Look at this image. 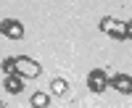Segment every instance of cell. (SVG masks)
Masks as SVG:
<instances>
[{"label":"cell","instance_id":"cell-1","mask_svg":"<svg viewBox=\"0 0 132 108\" xmlns=\"http://www.w3.org/2000/svg\"><path fill=\"white\" fill-rule=\"evenodd\" d=\"M101 32H106V34L114 37V40H129V34H132L127 21H119L114 16H103L101 19Z\"/></svg>","mask_w":132,"mask_h":108},{"label":"cell","instance_id":"cell-2","mask_svg":"<svg viewBox=\"0 0 132 108\" xmlns=\"http://www.w3.org/2000/svg\"><path fill=\"white\" fill-rule=\"evenodd\" d=\"M16 74L21 79H32V77H40L42 74V66L37 61H32V58H27V56H16Z\"/></svg>","mask_w":132,"mask_h":108},{"label":"cell","instance_id":"cell-3","mask_svg":"<svg viewBox=\"0 0 132 108\" xmlns=\"http://www.w3.org/2000/svg\"><path fill=\"white\" fill-rule=\"evenodd\" d=\"M0 34L8 40H21L24 37V24L19 19H3L0 21Z\"/></svg>","mask_w":132,"mask_h":108},{"label":"cell","instance_id":"cell-4","mask_svg":"<svg viewBox=\"0 0 132 108\" xmlns=\"http://www.w3.org/2000/svg\"><path fill=\"white\" fill-rule=\"evenodd\" d=\"M87 87H90V92H103L108 90V77L103 69H93L90 74H87Z\"/></svg>","mask_w":132,"mask_h":108},{"label":"cell","instance_id":"cell-5","mask_svg":"<svg viewBox=\"0 0 132 108\" xmlns=\"http://www.w3.org/2000/svg\"><path fill=\"white\" fill-rule=\"evenodd\" d=\"M108 87H114L116 92H122V95H129V92H132V79H129V74H114V77L108 79Z\"/></svg>","mask_w":132,"mask_h":108},{"label":"cell","instance_id":"cell-6","mask_svg":"<svg viewBox=\"0 0 132 108\" xmlns=\"http://www.w3.org/2000/svg\"><path fill=\"white\" fill-rule=\"evenodd\" d=\"M3 87L11 92V95H21L24 92V79L19 77V74H13V77H5V84Z\"/></svg>","mask_w":132,"mask_h":108},{"label":"cell","instance_id":"cell-7","mask_svg":"<svg viewBox=\"0 0 132 108\" xmlns=\"http://www.w3.org/2000/svg\"><path fill=\"white\" fill-rule=\"evenodd\" d=\"M29 103L35 105V108H48V103H50V98H48L45 92H35V95H32V98H29Z\"/></svg>","mask_w":132,"mask_h":108},{"label":"cell","instance_id":"cell-8","mask_svg":"<svg viewBox=\"0 0 132 108\" xmlns=\"http://www.w3.org/2000/svg\"><path fill=\"white\" fill-rule=\"evenodd\" d=\"M0 69H3V74H5V77H13V74H16V58H3V63H0Z\"/></svg>","mask_w":132,"mask_h":108},{"label":"cell","instance_id":"cell-9","mask_svg":"<svg viewBox=\"0 0 132 108\" xmlns=\"http://www.w3.org/2000/svg\"><path fill=\"white\" fill-rule=\"evenodd\" d=\"M50 90H53V95H63L66 90H69V84H66V79H61V77H56L50 82Z\"/></svg>","mask_w":132,"mask_h":108},{"label":"cell","instance_id":"cell-10","mask_svg":"<svg viewBox=\"0 0 132 108\" xmlns=\"http://www.w3.org/2000/svg\"><path fill=\"white\" fill-rule=\"evenodd\" d=\"M0 108H8V105H5V103H3V100H0Z\"/></svg>","mask_w":132,"mask_h":108}]
</instances>
